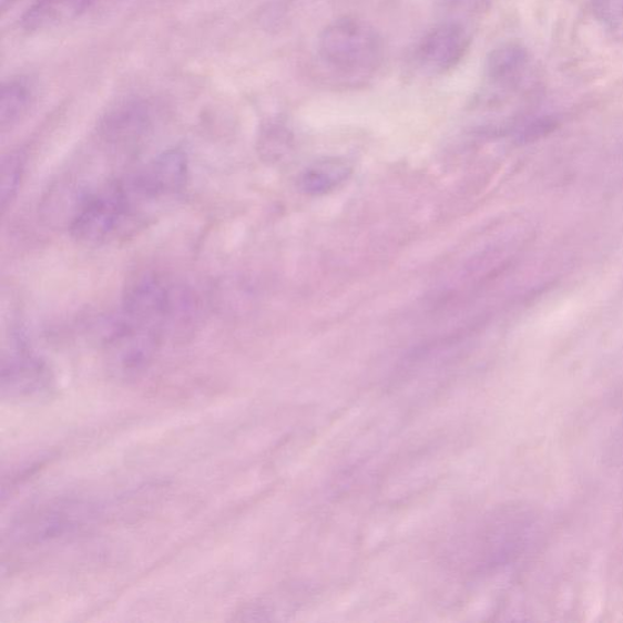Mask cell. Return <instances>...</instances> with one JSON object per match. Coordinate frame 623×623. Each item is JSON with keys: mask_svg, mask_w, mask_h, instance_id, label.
Segmentation results:
<instances>
[{"mask_svg": "<svg viewBox=\"0 0 623 623\" xmlns=\"http://www.w3.org/2000/svg\"><path fill=\"white\" fill-rule=\"evenodd\" d=\"M24 159L21 153L12 152L2 161V184H0V202L3 212L14 201L23 174Z\"/></svg>", "mask_w": 623, "mask_h": 623, "instance_id": "9c48e42d", "label": "cell"}, {"mask_svg": "<svg viewBox=\"0 0 623 623\" xmlns=\"http://www.w3.org/2000/svg\"><path fill=\"white\" fill-rule=\"evenodd\" d=\"M33 85L24 78L10 79L0 95V127L11 130L28 114L33 102Z\"/></svg>", "mask_w": 623, "mask_h": 623, "instance_id": "52a82bcc", "label": "cell"}, {"mask_svg": "<svg viewBox=\"0 0 623 623\" xmlns=\"http://www.w3.org/2000/svg\"><path fill=\"white\" fill-rule=\"evenodd\" d=\"M91 2L92 0H39L24 14V28L33 31L57 27L78 17Z\"/></svg>", "mask_w": 623, "mask_h": 623, "instance_id": "8992f818", "label": "cell"}, {"mask_svg": "<svg viewBox=\"0 0 623 623\" xmlns=\"http://www.w3.org/2000/svg\"><path fill=\"white\" fill-rule=\"evenodd\" d=\"M318 55L324 64L341 72L372 69L381 58L382 43L376 30L362 20H335L319 34Z\"/></svg>", "mask_w": 623, "mask_h": 623, "instance_id": "7a4b0ae2", "label": "cell"}, {"mask_svg": "<svg viewBox=\"0 0 623 623\" xmlns=\"http://www.w3.org/2000/svg\"><path fill=\"white\" fill-rule=\"evenodd\" d=\"M18 0H0V4H2V10L7 11L9 8L14 6Z\"/></svg>", "mask_w": 623, "mask_h": 623, "instance_id": "8fae6325", "label": "cell"}, {"mask_svg": "<svg viewBox=\"0 0 623 623\" xmlns=\"http://www.w3.org/2000/svg\"><path fill=\"white\" fill-rule=\"evenodd\" d=\"M529 54L519 43H505L492 51L486 61V76L493 83H512L527 68Z\"/></svg>", "mask_w": 623, "mask_h": 623, "instance_id": "ba28073f", "label": "cell"}, {"mask_svg": "<svg viewBox=\"0 0 623 623\" xmlns=\"http://www.w3.org/2000/svg\"><path fill=\"white\" fill-rule=\"evenodd\" d=\"M188 297L166 279L145 274L123 297L105 347L110 365L124 376L151 365L166 335L190 315Z\"/></svg>", "mask_w": 623, "mask_h": 623, "instance_id": "6da1fadb", "label": "cell"}, {"mask_svg": "<svg viewBox=\"0 0 623 623\" xmlns=\"http://www.w3.org/2000/svg\"><path fill=\"white\" fill-rule=\"evenodd\" d=\"M353 168L348 162L339 157H326L308 166L298 180V186L307 195H324L338 188L350 174Z\"/></svg>", "mask_w": 623, "mask_h": 623, "instance_id": "5b68a950", "label": "cell"}, {"mask_svg": "<svg viewBox=\"0 0 623 623\" xmlns=\"http://www.w3.org/2000/svg\"><path fill=\"white\" fill-rule=\"evenodd\" d=\"M469 35L462 24L446 22L432 29L418 47V60L423 69L445 72L463 59Z\"/></svg>", "mask_w": 623, "mask_h": 623, "instance_id": "3957f363", "label": "cell"}, {"mask_svg": "<svg viewBox=\"0 0 623 623\" xmlns=\"http://www.w3.org/2000/svg\"><path fill=\"white\" fill-rule=\"evenodd\" d=\"M595 14L609 27H623V0H593Z\"/></svg>", "mask_w": 623, "mask_h": 623, "instance_id": "30bf717a", "label": "cell"}, {"mask_svg": "<svg viewBox=\"0 0 623 623\" xmlns=\"http://www.w3.org/2000/svg\"><path fill=\"white\" fill-rule=\"evenodd\" d=\"M17 345L3 360V392L23 398L42 394L49 388V377L40 360L27 348Z\"/></svg>", "mask_w": 623, "mask_h": 623, "instance_id": "277c9868", "label": "cell"}]
</instances>
